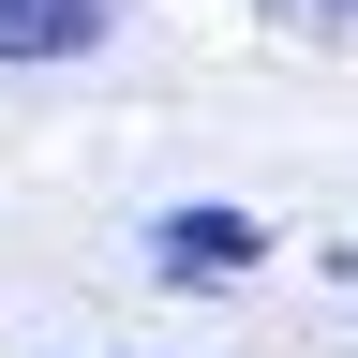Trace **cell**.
<instances>
[{
  "instance_id": "obj_1",
  "label": "cell",
  "mask_w": 358,
  "mask_h": 358,
  "mask_svg": "<svg viewBox=\"0 0 358 358\" xmlns=\"http://www.w3.org/2000/svg\"><path fill=\"white\" fill-rule=\"evenodd\" d=\"M254 254H268L254 209H164V224H150V268H164V284H239Z\"/></svg>"
},
{
  "instance_id": "obj_2",
  "label": "cell",
  "mask_w": 358,
  "mask_h": 358,
  "mask_svg": "<svg viewBox=\"0 0 358 358\" xmlns=\"http://www.w3.org/2000/svg\"><path fill=\"white\" fill-rule=\"evenodd\" d=\"M120 30V0H0V75H45V60H90Z\"/></svg>"
}]
</instances>
